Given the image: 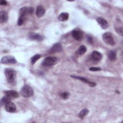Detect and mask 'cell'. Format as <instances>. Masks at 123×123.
Instances as JSON below:
<instances>
[{
	"mask_svg": "<svg viewBox=\"0 0 123 123\" xmlns=\"http://www.w3.org/2000/svg\"><path fill=\"white\" fill-rule=\"evenodd\" d=\"M91 58L95 61H99L102 58V55L98 51H94L91 54Z\"/></svg>",
	"mask_w": 123,
	"mask_h": 123,
	"instance_id": "cell-14",
	"label": "cell"
},
{
	"mask_svg": "<svg viewBox=\"0 0 123 123\" xmlns=\"http://www.w3.org/2000/svg\"><path fill=\"white\" fill-rule=\"evenodd\" d=\"M86 50L87 49H86V48L85 47V46L81 45L78 48L77 51V53L79 55H83L86 52Z\"/></svg>",
	"mask_w": 123,
	"mask_h": 123,
	"instance_id": "cell-20",
	"label": "cell"
},
{
	"mask_svg": "<svg viewBox=\"0 0 123 123\" xmlns=\"http://www.w3.org/2000/svg\"><path fill=\"white\" fill-rule=\"evenodd\" d=\"M16 62L17 61L15 58L13 56L11 55L3 56L0 60L1 63L3 64H14L16 63Z\"/></svg>",
	"mask_w": 123,
	"mask_h": 123,
	"instance_id": "cell-5",
	"label": "cell"
},
{
	"mask_svg": "<svg viewBox=\"0 0 123 123\" xmlns=\"http://www.w3.org/2000/svg\"><path fill=\"white\" fill-rule=\"evenodd\" d=\"M116 31L120 35H121V36H123V26H121L119 27H117L115 28Z\"/></svg>",
	"mask_w": 123,
	"mask_h": 123,
	"instance_id": "cell-25",
	"label": "cell"
},
{
	"mask_svg": "<svg viewBox=\"0 0 123 123\" xmlns=\"http://www.w3.org/2000/svg\"><path fill=\"white\" fill-rule=\"evenodd\" d=\"M72 36L73 38L77 41H80L82 39L83 33L81 30H73L72 32Z\"/></svg>",
	"mask_w": 123,
	"mask_h": 123,
	"instance_id": "cell-10",
	"label": "cell"
},
{
	"mask_svg": "<svg viewBox=\"0 0 123 123\" xmlns=\"http://www.w3.org/2000/svg\"><path fill=\"white\" fill-rule=\"evenodd\" d=\"M33 12V9L31 7H23L21 8L19 11L20 16H26V15H31Z\"/></svg>",
	"mask_w": 123,
	"mask_h": 123,
	"instance_id": "cell-6",
	"label": "cell"
},
{
	"mask_svg": "<svg viewBox=\"0 0 123 123\" xmlns=\"http://www.w3.org/2000/svg\"><path fill=\"white\" fill-rule=\"evenodd\" d=\"M5 96L10 98H17L19 97L18 93L14 90H7L4 92Z\"/></svg>",
	"mask_w": 123,
	"mask_h": 123,
	"instance_id": "cell-12",
	"label": "cell"
},
{
	"mask_svg": "<svg viewBox=\"0 0 123 123\" xmlns=\"http://www.w3.org/2000/svg\"><path fill=\"white\" fill-rule=\"evenodd\" d=\"M41 56L40 54H36L34 56H33L31 58V62L32 63V64H34L36 63V62L41 58Z\"/></svg>",
	"mask_w": 123,
	"mask_h": 123,
	"instance_id": "cell-21",
	"label": "cell"
},
{
	"mask_svg": "<svg viewBox=\"0 0 123 123\" xmlns=\"http://www.w3.org/2000/svg\"><path fill=\"white\" fill-rule=\"evenodd\" d=\"M0 4L1 5H6L7 4V2L5 0H2L0 2Z\"/></svg>",
	"mask_w": 123,
	"mask_h": 123,
	"instance_id": "cell-27",
	"label": "cell"
},
{
	"mask_svg": "<svg viewBox=\"0 0 123 123\" xmlns=\"http://www.w3.org/2000/svg\"><path fill=\"white\" fill-rule=\"evenodd\" d=\"M20 93L23 97L25 98H29L34 94V91L30 86L25 85L21 88Z\"/></svg>",
	"mask_w": 123,
	"mask_h": 123,
	"instance_id": "cell-2",
	"label": "cell"
},
{
	"mask_svg": "<svg viewBox=\"0 0 123 123\" xmlns=\"http://www.w3.org/2000/svg\"><path fill=\"white\" fill-rule=\"evenodd\" d=\"M89 111L86 109H84L82 110L78 114V117L81 119H84V118L88 113Z\"/></svg>",
	"mask_w": 123,
	"mask_h": 123,
	"instance_id": "cell-18",
	"label": "cell"
},
{
	"mask_svg": "<svg viewBox=\"0 0 123 123\" xmlns=\"http://www.w3.org/2000/svg\"><path fill=\"white\" fill-rule=\"evenodd\" d=\"M96 20L102 29H106L108 27V23L105 19L100 17H98L96 18Z\"/></svg>",
	"mask_w": 123,
	"mask_h": 123,
	"instance_id": "cell-9",
	"label": "cell"
},
{
	"mask_svg": "<svg viewBox=\"0 0 123 123\" xmlns=\"http://www.w3.org/2000/svg\"><path fill=\"white\" fill-rule=\"evenodd\" d=\"M87 41L90 43H92L93 42V41H92V38L90 37V36H87Z\"/></svg>",
	"mask_w": 123,
	"mask_h": 123,
	"instance_id": "cell-28",
	"label": "cell"
},
{
	"mask_svg": "<svg viewBox=\"0 0 123 123\" xmlns=\"http://www.w3.org/2000/svg\"><path fill=\"white\" fill-rule=\"evenodd\" d=\"M102 39L104 42L107 45L110 46H113L115 44L113 36L111 33L110 32H106L102 35Z\"/></svg>",
	"mask_w": 123,
	"mask_h": 123,
	"instance_id": "cell-3",
	"label": "cell"
},
{
	"mask_svg": "<svg viewBox=\"0 0 123 123\" xmlns=\"http://www.w3.org/2000/svg\"><path fill=\"white\" fill-rule=\"evenodd\" d=\"M62 45L59 43L54 44L50 49V51L52 52H59L62 51Z\"/></svg>",
	"mask_w": 123,
	"mask_h": 123,
	"instance_id": "cell-13",
	"label": "cell"
},
{
	"mask_svg": "<svg viewBox=\"0 0 123 123\" xmlns=\"http://www.w3.org/2000/svg\"><path fill=\"white\" fill-rule=\"evenodd\" d=\"M109 59L111 61H114L116 59V52L115 51L111 50L108 53Z\"/></svg>",
	"mask_w": 123,
	"mask_h": 123,
	"instance_id": "cell-19",
	"label": "cell"
},
{
	"mask_svg": "<svg viewBox=\"0 0 123 123\" xmlns=\"http://www.w3.org/2000/svg\"><path fill=\"white\" fill-rule=\"evenodd\" d=\"M11 98L6 96H5L1 99V104H6L7 103L11 101Z\"/></svg>",
	"mask_w": 123,
	"mask_h": 123,
	"instance_id": "cell-22",
	"label": "cell"
},
{
	"mask_svg": "<svg viewBox=\"0 0 123 123\" xmlns=\"http://www.w3.org/2000/svg\"><path fill=\"white\" fill-rule=\"evenodd\" d=\"M5 109L7 111L12 113L16 111V107L13 102L10 101L5 104Z\"/></svg>",
	"mask_w": 123,
	"mask_h": 123,
	"instance_id": "cell-11",
	"label": "cell"
},
{
	"mask_svg": "<svg viewBox=\"0 0 123 123\" xmlns=\"http://www.w3.org/2000/svg\"><path fill=\"white\" fill-rule=\"evenodd\" d=\"M70 95L69 93H68V92H64L62 93H61L60 94V96L63 99H67L68 98L69 96Z\"/></svg>",
	"mask_w": 123,
	"mask_h": 123,
	"instance_id": "cell-24",
	"label": "cell"
},
{
	"mask_svg": "<svg viewBox=\"0 0 123 123\" xmlns=\"http://www.w3.org/2000/svg\"><path fill=\"white\" fill-rule=\"evenodd\" d=\"M69 17V14L67 12H62L58 17V19L60 21L64 22L68 20Z\"/></svg>",
	"mask_w": 123,
	"mask_h": 123,
	"instance_id": "cell-17",
	"label": "cell"
},
{
	"mask_svg": "<svg viewBox=\"0 0 123 123\" xmlns=\"http://www.w3.org/2000/svg\"><path fill=\"white\" fill-rule=\"evenodd\" d=\"M89 70L91 71H99L101 70V68L99 67H92L89 68Z\"/></svg>",
	"mask_w": 123,
	"mask_h": 123,
	"instance_id": "cell-26",
	"label": "cell"
},
{
	"mask_svg": "<svg viewBox=\"0 0 123 123\" xmlns=\"http://www.w3.org/2000/svg\"><path fill=\"white\" fill-rule=\"evenodd\" d=\"M45 13V9L41 6L39 5L37 7L36 10V15L37 17L40 18L44 15Z\"/></svg>",
	"mask_w": 123,
	"mask_h": 123,
	"instance_id": "cell-15",
	"label": "cell"
},
{
	"mask_svg": "<svg viewBox=\"0 0 123 123\" xmlns=\"http://www.w3.org/2000/svg\"><path fill=\"white\" fill-rule=\"evenodd\" d=\"M28 38L32 40H36L37 41H41L44 39V36L41 35L40 34L34 33V32H31L30 33L28 34Z\"/></svg>",
	"mask_w": 123,
	"mask_h": 123,
	"instance_id": "cell-7",
	"label": "cell"
},
{
	"mask_svg": "<svg viewBox=\"0 0 123 123\" xmlns=\"http://www.w3.org/2000/svg\"><path fill=\"white\" fill-rule=\"evenodd\" d=\"M26 19V17L24 16H20V17L18 18L17 24L18 25H22L25 22V20Z\"/></svg>",
	"mask_w": 123,
	"mask_h": 123,
	"instance_id": "cell-23",
	"label": "cell"
},
{
	"mask_svg": "<svg viewBox=\"0 0 123 123\" xmlns=\"http://www.w3.org/2000/svg\"><path fill=\"white\" fill-rule=\"evenodd\" d=\"M4 74L9 83L14 81L16 76V72L14 69L10 68H6L4 70Z\"/></svg>",
	"mask_w": 123,
	"mask_h": 123,
	"instance_id": "cell-1",
	"label": "cell"
},
{
	"mask_svg": "<svg viewBox=\"0 0 123 123\" xmlns=\"http://www.w3.org/2000/svg\"><path fill=\"white\" fill-rule=\"evenodd\" d=\"M57 61L58 59L56 57L49 56L44 59L42 64L43 66H50L56 64Z\"/></svg>",
	"mask_w": 123,
	"mask_h": 123,
	"instance_id": "cell-4",
	"label": "cell"
},
{
	"mask_svg": "<svg viewBox=\"0 0 123 123\" xmlns=\"http://www.w3.org/2000/svg\"><path fill=\"white\" fill-rule=\"evenodd\" d=\"M8 18V13L5 11H1L0 12V22L4 23L7 21Z\"/></svg>",
	"mask_w": 123,
	"mask_h": 123,
	"instance_id": "cell-16",
	"label": "cell"
},
{
	"mask_svg": "<svg viewBox=\"0 0 123 123\" xmlns=\"http://www.w3.org/2000/svg\"><path fill=\"white\" fill-rule=\"evenodd\" d=\"M71 77L72 78H74V79L79 80L84 83H86V84H88L91 87H94L96 85V84L95 83L90 81L88 80L87 79H86V78L84 77L79 76H75V75H71Z\"/></svg>",
	"mask_w": 123,
	"mask_h": 123,
	"instance_id": "cell-8",
	"label": "cell"
}]
</instances>
